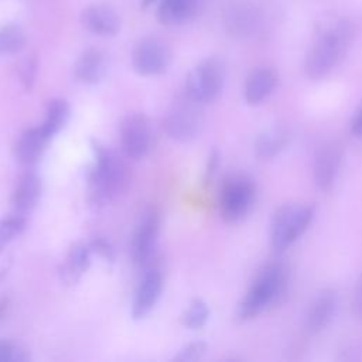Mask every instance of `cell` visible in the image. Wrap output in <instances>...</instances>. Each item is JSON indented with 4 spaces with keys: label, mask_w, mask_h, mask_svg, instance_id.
I'll use <instances>...</instances> for the list:
<instances>
[{
    "label": "cell",
    "mask_w": 362,
    "mask_h": 362,
    "mask_svg": "<svg viewBox=\"0 0 362 362\" xmlns=\"http://www.w3.org/2000/svg\"><path fill=\"white\" fill-rule=\"evenodd\" d=\"M93 164L88 173L89 197L95 205H103L119 197L130 182V170L115 150L92 140Z\"/></svg>",
    "instance_id": "obj_1"
},
{
    "label": "cell",
    "mask_w": 362,
    "mask_h": 362,
    "mask_svg": "<svg viewBox=\"0 0 362 362\" xmlns=\"http://www.w3.org/2000/svg\"><path fill=\"white\" fill-rule=\"evenodd\" d=\"M288 280L290 274L284 263L273 262L262 267L238 304V318L242 321L252 320L266 308L277 304L288 288Z\"/></svg>",
    "instance_id": "obj_2"
},
{
    "label": "cell",
    "mask_w": 362,
    "mask_h": 362,
    "mask_svg": "<svg viewBox=\"0 0 362 362\" xmlns=\"http://www.w3.org/2000/svg\"><path fill=\"white\" fill-rule=\"evenodd\" d=\"M352 31L348 23L335 21L325 27L313 41L304 62L308 78L318 81L327 76L344 58Z\"/></svg>",
    "instance_id": "obj_3"
},
{
    "label": "cell",
    "mask_w": 362,
    "mask_h": 362,
    "mask_svg": "<svg viewBox=\"0 0 362 362\" xmlns=\"http://www.w3.org/2000/svg\"><path fill=\"white\" fill-rule=\"evenodd\" d=\"M314 218V206L304 202L280 205L272 215L269 226L270 246L276 252L290 247L308 229Z\"/></svg>",
    "instance_id": "obj_4"
},
{
    "label": "cell",
    "mask_w": 362,
    "mask_h": 362,
    "mask_svg": "<svg viewBox=\"0 0 362 362\" xmlns=\"http://www.w3.org/2000/svg\"><path fill=\"white\" fill-rule=\"evenodd\" d=\"M225 83V65L218 57H208L197 64L185 78V95L192 100L211 103L216 100Z\"/></svg>",
    "instance_id": "obj_5"
},
{
    "label": "cell",
    "mask_w": 362,
    "mask_h": 362,
    "mask_svg": "<svg viewBox=\"0 0 362 362\" xmlns=\"http://www.w3.org/2000/svg\"><path fill=\"white\" fill-rule=\"evenodd\" d=\"M256 195L253 181L246 175L226 178L219 191V212L223 221L235 223L242 221L250 211Z\"/></svg>",
    "instance_id": "obj_6"
},
{
    "label": "cell",
    "mask_w": 362,
    "mask_h": 362,
    "mask_svg": "<svg viewBox=\"0 0 362 362\" xmlns=\"http://www.w3.org/2000/svg\"><path fill=\"white\" fill-rule=\"evenodd\" d=\"M163 126L167 136L175 141L187 143L194 140L202 127L199 103L187 95L184 99H178L167 110Z\"/></svg>",
    "instance_id": "obj_7"
},
{
    "label": "cell",
    "mask_w": 362,
    "mask_h": 362,
    "mask_svg": "<svg viewBox=\"0 0 362 362\" xmlns=\"http://www.w3.org/2000/svg\"><path fill=\"white\" fill-rule=\"evenodd\" d=\"M153 144L150 120L143 113L127 115L120 124V147L124 157L132 160L144 158Z\"/></svg>",
    "instance_id": "obj_8"
},
{
    "label": "cell",
    "mask_w": 362,
    "mask_h": 362,
    "mask_svg": "<svg viewBox=\"0 0 362 362\" xmlns=\"http://www.w3.org/2000/svg\"><path fill=\"white\" fill-rule=\"evenodd\" d=\"M170 62V48L157 38L140 40L132 52V66L141 76L161 75L167 71Z\"/></svg>",
    "instance_id": "obj_9"
},
{
    "label": "cell",
    "mask_w": 362,
    "mask_h": 362,
    "mask_svg": "<svg viewBox=\"0 0 362 362\" xmlns=\"http://www.w3.org/2000/svg\"><path fill=\"white\" fill-rule=\"evenodd\" d=\"M160 232V214L150 208L140 216L130 242V256L134 264L144 266L151 259Z\"/></svg>",
    "instance_id": "obj_10"
},
{
    "label": "cell",
    "mask_w": 362,
    "mask_h": 362,
    "mask_svg": "<svg viewBox=\"0 0 362 362\" xmlns=\"http://www.w3.org/2000/svg\"><path fill=\"white\" fill-rule=\"evenodd\" d=\"M337 304L338 297L332 288L320 290L308 304L304 317L305 331L308 334H318L324 331L331 324L335 315Z\"/></svg>",
    "instance_id": "obj_11"
},
{
    "label": "cell",
    "mask_w": 362,
    "mask_h": 362,
    "mask_svg": "<svg viewBox=\"0 0 362 362\" xmlns=\"http://www.w3.org/2000/svg\"><path fill=\"white\" fill-rule=\"evenodd\" d=\"M163 290V277L157 269H147L141 276L133 297L132 315L141 320L156 307Z\"/></svg>",
    "instance_id": "obj_12"
},
{
    "label": "cell",
    "mask_w": 362,
    "mask_h": 362,
    "mask_svg": "<svg viewBox=\"0 0 362 362\" xmlns=\"http://www.w3.org/2000/svg\"><path fill=\"white\" fill-rule=\"evenodd\" d=\"M341 165V150L334 143H327L318 148L314 157L313 177L321 191H329L334 185Z\"/></svg>",
    "instance_id": "obj_13"
},
{
    "label": "cell",
    "mask_w": 362,
    "mask_h": 362,
    "mask_svg": "<svg viewBox=\"0 0 362 362\" xmlns=\"http://www.w3.org/2000/svg\"><path fill=\"white\" fill-rule=\"evenodd\" d=\"M109 58L100 48H88L76 59L74 65V76L79 83H99L107 74Z\"/></svg>",
    "instance_id": "obj_14"
},
{
    "label": "cell",
    "mask_w": 362,
    "mask_h": 362,
    "mask_svg": "<svg viewBox=\"0 0 362 362\" xmlns=\"http://www.w3.org/2000/svg\"><path fill=\"white\" fill-rule=\"evenodd\" d=\"M82 25L92 34L110 37L120 30L119 14L106 4H90L81 13Z\"/></svg>",
    "instance_id": "obj_15"
},
{
    "label": "cell",
    "mask_w": 362,
    "mask_h": 362,
    "mask_svg": "<svg viewBox=\"0 0 362 362\" xmlns=\"http://www.w3.org/2000/svg\"><path fill=\"white\" fill-rule=\"evenodd\" d=\"M277 82L279 75L276 69L270 66H259L253 69L247 75L243 86V98L246 103L252 106L260 105L276 89Z\"/></svg>",
    "instance_id": "obj_16"
},
{
    "label": "cell",
    "mask_w": 362,
    "mask_h": 362,
    "mask_svg": "<svg viewBox=\"0 0 362 362\" xmlns=\"http://www.w3.org/2000/svg\"><path fill=\"white\" fill-rule=\"evenodd\" d=\"M41 191H42L41 178L34 171H25L24 174H21L16 182V187L11 195V204H13L14 212L24 215L33 211L40 201Z\"/></svg>",
    "instance_id": "obj_17"
},
{
    "label": "cell",
    "mask_w": 362,
    "mask_h": 362,
    "mask_svg": "<svg viewBox=\"0 0 362 362\" xmlns=\"http://www.w3.org/2000/svg\"><path fill=\"white\" fill-rule=\"evenodd\" d=\"M49 140L51 137L41 126L27 129L21 133L14 146V156L17 161L24 165L35 164L41 158Z\"/></svg>",
    "instance_id": "obj_18"
},
{
    "label": "cell",
    "mask_w": 362,
    "mask_h": 362,
    "mask_svg": "<svg viewBox=\"0 0 362 362\" xmlns=\"http://www.w3.org/2000/svg\"><path fill=\"white\" fill-rule=\"evenodd\" d=\"M291 141V133L281 126L263 130L255 141V154L259 160H272L279 156Z\"/></svg>",
    "instance_id": "obj_19"
},
{
    "label": "cell",
    "mask_w": 362,
    "mask_h": 362,
    "mask_svg": "<svg viewBox=\"0 0 362 362\" xmlns=\"http://www.w3.org/2000/svg\"><path fill=\"white\" fill-rule=\"evenodd\" d=\"M92 250L89 243H75L69 249L65 262L59 269L61 280L65 283H76L90 264Z\"/></svg>",
    "instance_id": "obj_20"
},
{
    "label": "cell",
    "mask_w": 362,
    "mask_h": 362,
    "mask_svg": "<svg viewBox=\"0 0 362 362\" xmlns=\"http://www.w3.org/2000/svg\"><path fill=\"white\" fill-rule=\"evenodd\" d=\"M198 8V0H160L156 18L163 25H177L188 21Z\"/></svg>",
    "instance_id": "obj_21"
},
{
    "label": "cell",
    "mask_w": 362,
    "mask_h": 362,
    "mask_svg": "<svg viewBox=\"0 0 362 362\" xmlns=\"http://www.w3.org/2000/svg\"><path fill=\"white\" fill-rule=\"evenodd\" d=\"M71 116V106L62 98H55L48 102L45 109V119L41 124L42 130L52 139L59 130L65 127Z\"/></svg>",
    "instance_id": "obj_22"
},
{
    "label": "cell",
    "mask_w": 362,
    "mask_h": 362,
    "mask_svg": "<svg viewBox=\"0 0 362 362\" xmlns=\"http://www.w3.org/2000/svg\"><path fill=\"white\" fill-rule=\"evenodd\" d=\"M27 42L24 30L17 24H4L0 27V55L20 52Z\"/></svg>",
    "instance_id": "obj_23"
},
{
    "label": "cell",
    "mask_w": 362,
    "mask_h": 362,
    "mask_svg": "<svg viewBox=\"0 0 362 362\" xmlns=\"http://www.w3.org/2000/svg\"><path fill=\"white\" fill-rule=\"evenodd\" d=\"M209 318V308L206 303L201 298H195L189 303L185 311L181 315V322L184 327L189 329L202 328Z\"/></svg>",
    "instance_id": "obj_24"
},
{
    "label": "cell",
    "mask_w": 362,
    "mask_h": 362,
    "mask_svg": "<svg viewBox=\"0 0 362 362\" xmlns=\"http://www.w3.org/2000/svg\"><path fill=\"white\" fill-rule=\"evenodd\" d=\"M25 229V218L21 214L14 212L3 219H0V252L6 249L17 236Z\"/></svg>",
    "instance_id": "obj_25"
},
{
    "label": "cell",
    "mask_w": 362,
    "mask_h": 362,
    "mask_svg": "<svg viewBox=\"0 0 362 362\" xmlns=\"http://www.w3.org/2000/svg\"><path fill=\"white\" fill-rule=\"evenodd\" d=\"M38 71V62L35 55H27L18 65V78L27 92L34 88Z\"/></svg>",
    "instance_id": "obj_26"
},
{
    "label": "cell",
    "mask_w": 362,
    "mask_h": 362,
    "mask_svg": "<svg viewBox=\"0 0 362 362\" xmlns=\"http://www.w3.org/2000/svg\"><path fill=\"white\" fill-rule=\"evenodd\" d=\"M206 342L197 339V341H191L188 344H185L178 354L174 356V361H181V362H187V361H197L201 359L204 356V354L206 352Z\"/></svg>",
    "instance_id": "obj_27"
},
{
    "label": "cell",
    "mask_w": 362,
    "mask_h": 362,
    "mask_svg": "<svg viewBox=\"0 0 362 362\" xmlns=\"http://www.w3.org/2000/svg\"><path fill=\"white\" fill-rule=\"evenodd\" d=\"M28 354L7 339H0V362H25L28 361Z\"/></svg>",
    "instance_id": "obj_28"
},
{
    "label": "cell",
    "mask_w": 362,
    "mask_h": 362,
    "mask_svg": "<svg viewBox=\"0 0 362 362\" xmlns=\"http://www.w3.org/2000/svg\"><path fill=\"white\" fill-rule=\"evenodd\" d=\"M89 246H90V250L92 253H96L99 257L107 260V262H113L115 260V249L112 246V243L105 239V238H93L90 242H89Z\"/></svg>",
    "instance_id": "obj_29"
},
{
    "label": "cell",
    "mask_w": 362,
    "mask_h": 362,
    "mask_svg": "<svg viewBox=\"0 0 362 362\" xmlns=\"http://www.w3.org/2000/svg\"><path fill=\"white\" fill-rule=\"evenodd\" d=\"M352 311L359 320H362V274L355 281L352 290Z\"/></svg>",
    "instance_id": "obj_30"
},
{
    "label": "cell",
    "mask_w": 362,
    "mask_h": 362,
    "mask_svg": "<svg viewBox=\"0 0 362 362\" xmlns=\"http://www.w3.org/2000/svg\"><path fill=\"white\" fill-rule=\"evenodd\" d=\"M219 167V151L216 148H214L208 157V161H206V168H205V182H211L212 178L215 177L216 174V170Z\"/></svg>",
    "instance_id": "obj_31"
},
{
    "label": "cell",
    "mask_w": 362,
    "mask_h": 362,
    "mask_svg": "<svg viewBox=\"0 0 362 362\" xmlns=\"http://www.w3.org/2000/svg\"><path fill=\"white\" fill-rule=\"evenodd\" d=\"M351 133L355 137L362 139V106L356 110V113L351 120Z\"/></svg>",
    "instance_id": "obj_32"
},
{
    "label": "cell",
    "mask_w": 362,
    "mask_h": 362,
    "mask_svg": "<svg viewBox=\"0 0 362 362\" xmlns=\"http://www.w3.org/2000/svg\"><path fill=\"white\" fill-rule=\"evenodd\" d=\"M10 307V298L8 297H1L0 298V321L4 318L7 314V310Z\"/></svg>",
    "instance_id": "obj_33"
},
{
    "label": "cell",
    "mask_w": 362,
    "mask_h": 362,
    "mask_svg": "<svg viewBox=\"0 0 362 362\" xmlns=\"http://www.w3.org/2000/svg\"><path fill=\"white\" fill-rule=\"evenodd\" d=\"M156 1H157V0H141L140 7H141L143 10H146V8H148L150 6H153Z\"/></svg>",
    "instance_id": "obj_34"
}]
</instances>
